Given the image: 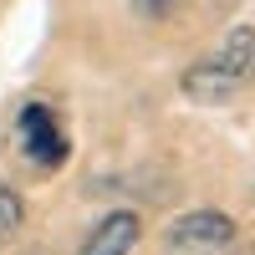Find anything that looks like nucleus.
Listing matches in <instances>:
<instances>
[{"label":"nucleus","instance_id":"7","mask_svg":"<svg viewBox=\"0 0 255 255\" xmlns=\"http://www.w3.org/2000/svg\"><path fill=\"white\" fill-rule=\"evenodd\" d=\"M250 72H255V61H250Z\"/></svg>","mask_w":255,"mask_h":255},{"label":"nucleus","instance_id":"4","mask_svg":"<svg viewBox=\"0 0 255 255\" xmlns=\"http://www.w3.org/2000/svg\"><path fill=\"white\" fill-rule=\"evenodd\" d=\"M143 240V215L138 209H108L82 240L77 255H133Z\"/></svg>","mask_w":255,"mask_h":255},{"label":"nucleus","instance_id":"3","mask_svg":"<svg viewBox=\"0 0 255 255\" xmlns=\"http://www.w3.org/2000/svg\"><path fill=\"white\" fill-rule=\"evenodd\" d=\"M240 240V225L225 209H194L168 225V255H230Z\"/></svg>","mask_w":255,"mask_h":255},{"label":"nucleus","instance_id":"2","mask_svg":"<svg viewBox=\"0 0 255 255\" xmlns=\"http://www.w3.org/2000/svg\"><path fill=\"white\" fill-rule=\"evenodd\" d=\"M15 138H20V153L36 174H56L61 163L72 158V143L61 133V118L46 108V102H26L15 118Z\"/></svg>","mask_w":255,"mask_h":255},{"label":"nucleus","instance_id":"1","mask_svg":"<svg viewBox=\"0 0 255 255\" xmlns=\"http://www.w3.org/2000/svg\"><path fill=\"white\" fill-rule=\"evenodd\" d=\"M250 61H255V31L250 26H230V36L220 41V51H209V56L194 61V67H184L179 92L189 102H199V108H220V102H230L240 92Z\"/></svg>","mask_w":255,"mask_h":255},{"label":"nucleus","instance_id":"6","mask_svg":"<svg viewBox=\"0 0 255 255\" xmlns=\"http://www.w3.org/2000/svg\"><path fill=\"white\" fill-rule=\"evenodd\" d=\"M133 10L148 15V20H163V15H174V10H179V0H133Z\"/></svg>","mask_w":255,"mask_h":255},{"label":"nucleus","instance_id":"5","mask_svg":"<svg viewBox=\"0 0 255 255\" xmlns=\"http://www.w3.org/2000/svg\"><path fill=\"white\" fill-rule=\"evenodd\" d=\"M20 225H26V199L10 184H0V245H10L20 235Z\"/></svg>","mask_w":255,"mask_h":255}]
</instances>
